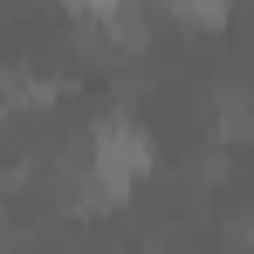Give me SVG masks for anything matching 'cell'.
<instances>
[{
    "label": "cell",
    "mask_w": 254,
    "mask_h": 254,
    "mask_svg": "<svg viewBox=\"0 0 254 254\" xmlns=\"http://www.w3.org/2000/svg\"><path fill=\"white\" fill-rule=\"evenodd\" d=\"M172 21H186V28H220L227 21V0H158Z\"/></svg>",
    "instance_id": "6da1fadb"
}]
</instances>
